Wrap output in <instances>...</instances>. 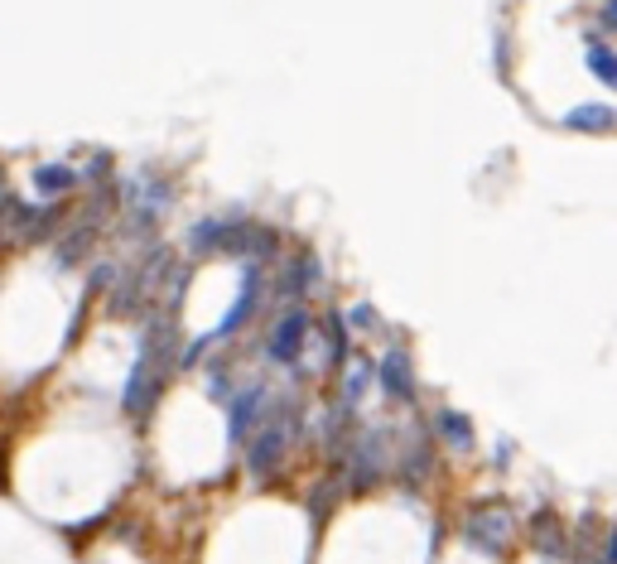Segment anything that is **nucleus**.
<instances>
[{"label": "nucleus", "mask_w": 617, "mask_h": 564, "mask_svg": "<svg viewBox=\"0 0 617 564\" xmlns=\"http://www.w3.org/2000/svg\"><path fill=\"white\" fill-rule=\"evenodd\" d=\"M382 391L391 401H410V396H415V367H410L405 348H386V357H382Z\"/></svg>", "instance_id": "423d86ee"}, {"label": "nucleus", "mask_w": 617, "mask_h": 564, "mask_svg": "<svg viewBox=\"0 0 617 564\" xmlns=\"http://www.w3.org/2000/svg\"><path fill=\"white\" fill-rule=\"evenodd\" d=\"M266 405H270V401H266V386H242V391H236V396H232V410H227V420H232V439H242Z\"/></svg>", "instance_id": "0eeeda50"}, {"label": "nucleus", "mask_w": 617, "mask_h": 564, "mask_svg": "<svg viewBox=\"0 0 617 564\" xmlns=\"http://www.w3.org/2000/svg\"><path fill=\"white\" fill-rule=\"evenodd\" d=\"M314 280H319V266H314V256H299V261L289 266V276L280 280V289H285V295H299V289H308Z\"/></svg>", "instance_id": "4468645a"}, {"label": "nucleus", "mask_w": 617, "mask_h": 564, "mask_svg": "<svg viewBox=\"0 0 617 564\" xmlns=\"http://www.w3.org/2000/svg\"><path fill=\"white\" fill-rule=\"evenodd\" d=\"M463 531H468V540L477 550H502L511 540V517L502 507H473L468 521H463Z\"/></svg>", "instance_id": "20e7f679"}, {"label": "nucleus", "mask_w": 617, "mask_h": 564, "mask_svg": "<svg viewBox=\"0 0 617 564\" xmlns=\"http://www.w3.org/2000/svg\"><path fill=\"white\" fill-rule=\"evenodd\" d=\"M564 126H574V131H612V107H603V101H593V107H574L570 116H564Z\"/></svg>", "instance_id": "9b49d317"}, {"label": "nucleus", "mask_w": 617, "mask_h": 564, "mask_svg": "<svg viewBox=\"0 0 617 564\" xmlns=\"http://www.w3.org/2000/svg\"><path fill=\"white\" fill-rule=\"evenodd\" d=\"M34 188H39V198H63L78 188V169L68 164H39L34 169Z\"/></svg>", "instance_id": "6e6552de"}, {"label": "nucleus", "mask_w": 617, "mask_h": 564, "mask_svg": "<svg viewBox=\"0 0 617 564\" xmlns=\"http://www.w3.org/2000/svg\"><path fill=\"white\" fill-rule=\"evenodd\" d=\"M285 444H289V424L280 420V415H270V405H266V430L256 434V444H251V473H270V468H280V458H285Z\"/></svg>", "instance_id": "39448f33"}, {"label": "nucleus", "mask_w": 617, "mask_h": 564, "mask_svg": "<svg viewBox=\"0 0 617 564\" xmlns=\"http://www.w3.org/2000/svg\"><path fill=\"white\" fill-rule=\"evenodd\" d=\"M54 222H58L54 208H15V232L29 236V242H34V236H48Z\"/></svg>", "instance_id": "9d476101"}, {"label": "nucleus", "mask_w": 617, "mask_h": 564, "mask_svg": "<svg viewBox=\"0 0 617 564\" xmlns=\"http://www.w3.org/2000/svg\"><path fill=\"white\" fill-rule=\"evenodd\" d=\"M169 362H174V319H160V323H150V329H145L141 362H135V371H131V391H126V410H131V415H145V410L160 401Z\"/></svg>", "instance_id": "f257e3e1"}, {"label": "nucleus", "mask_w": 617, "mask_h": 564, "mask_svg": "<svg viewBox=\"0 0 617 564\" xmlns=\"http://www.w3.org/2000/svg\"><path fill=\"white\" fill-rule=\"evenodd\" d=\"M439 434L449 439V449H458V454H468V449H473L468 415H458V410H444V415H439Z\"/></svg>", "instance_id": "f8f14e48"}, {"label": "nucleus", "mask_w": 617, "mask_h": 564, "mask_svg": "<svg viewBox=\"0 0 617 564\" xmlns=\"http://www.w3.org/2000/svg\"><path fill=\"white\" fill-rule=\"evenodd\" d=\"M362 391H367V362H352L348 381H342V405H348V410H357V401H362Z\"/></svg>", "instance_id": "2eb2a0df"}, {"label": "nucleus", "mask_w": 617, "mask_h": 564, "mask_svg": "<svg viewBox=\"0 0 617 564\" xmlns=\"http://www.w3.org/2000/svg\"><path fill=\"white\" fill-rule=\"evenodd\" d=\"M256 299H261V266H256V261H246V270H242V295H236V304H232V309H227V319H222L208 338H198V343L183 352V362H193V357H198L203 348H208V343H217V338H232V333H236V329H242V323L251 319Z\"/></svg>", "instance_id": "7ed1b4c3"}, {"label": "nucleus", "mask_w": 617, "mask_h": 564, "mask_svg": "<svg viewBox=\"0 0 617 564\" xmlns=\"http://www.w3.org/2000/svg\"><path fill=\"white\" fill-rule=\"evenodd\" d=\"M589 68H593V78L603 82V88L617 82V58H612V48H608L603 34H593V39H589Z\"/></svg>", "instance_id": "1a4fd4ad"}, {"label": "nucleus", "mask_w": 617, "mask_h": 564, "mask_svg": "<svg viewBox=\"0 0 617 564\" xmlns=\"http://www.w3.org/2000/svg\"><path fill=\"white\" fill-rule=\"evenodd\" d=\"M304 343H308V309H304V304H289V309L270 323L266 357H270V362H280V367H295Z\"/></svg>", "instance_id": "f03ea898"}, {"label": "nucleus", "mask_w": 617, "mask_h": 564, "mask_svg": "<svg viewBox=\"0 0 617 564\" xmlns=\"http://www.w3.org/2000/svg\"><path fill=\"white\" fill-rule=\"evenodd\" d=\"M530 531H536V545H545L550 555H564V531H559V517H555V511L536 517V526H530Z\"/></svg>", "instance_id": "ddd939ff"}]
</instances>
